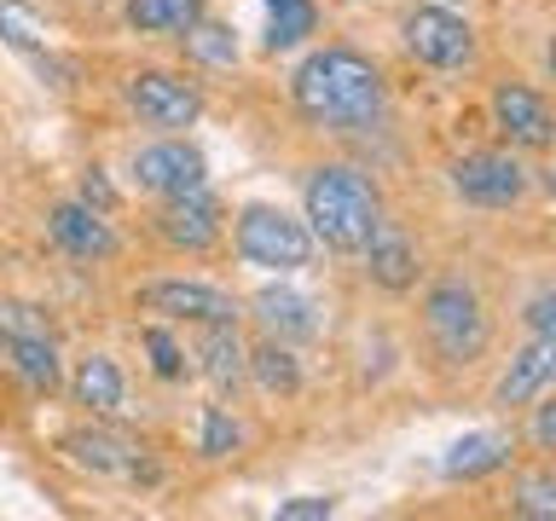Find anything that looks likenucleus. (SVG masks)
Instances as JSON below:
<instances>
[{
    "label": "nucleus",
    "instance_id": "f257e3e1",
    "mask_svg": "<svg viewBox=\"0 0 556 521\" xmlns=\"http://www.w3.org/2000/svg\"><path fill=\"white\" fill-rule=\"evenodd\" d=\"M290 99L307 122H319L330 134H359L377 128L389 111V81L382 69L354 47H319L295 64L290 76Z\"/></svg>",
    "mask_w": 556,
    "mask_h": 521
},
{
    "label": "nucleus",
    "instance_id": "f03ea898",
    "mask_svg": "<svg viewBox=\"0 0 556 521\" xmlns=\"http://www.w3.org/2000/svg\"><path fill=\"white\" fill-rule=\"evenodd\" d=\"M302 208H307L313 243H325V250H337V255H359L365 238H371L377 220H382L377 186L348 163H319L313 168L307 186H302Z\"/></svg>",
    "mask_w": 556,
    "mask_h": 521
},
{
    "label": "nucleus",
    "instance_id": "7ed1b4c3",
    "mask_svg": "<svg viewBox=\"0 0 556 521\" xmlns=\"http://www.w3.org/2000/svg\"><path fill=\"white\" fill-rule=\"evenodd\" d=\"M424 336H429V347L446 365H469V359L486 354L493 325H486L481 290L469 284V278L446 272V278H434V284H429V295H424Z\"/></svg>",
    "mask_w": 556,
    "mask_h": 521
},
{
    "label": "nucleus",
    "instance_id": "20e7f679",
    "mask_svg": "<svg viewBox=\"0 0 556 521\" xmlns=\"http://www.w3.org/2000/svg\"><path fill=\"white\" fill-rule=\"evenodd\" d=\"M232 243H238V255L250 260V267L261 272H302L307 260H313V232H307V220H295L285 215L278 203H243L238 208V226H232Z\"/></svg>",
    "mask_w": 556,
    "mask_h": 521
},
{
    "label": "nucleus",
    "instance_id": "39448f33",
    "mask_svg": "<svg viewBox=\"0 0 556 521\" xmlns=\"http://www.w3.org/2000/svg\"><path fill=\"white\" fill-rule=\"evenodd\" d=\"M400 35H406L412 59L429 64V69H464L476 59V29L446 7H412L400 17Z\"/></svg>",
    "mask_w": 556,
    "mask_h": 521
},
{
    "label": "nucleus",
    "instance_id": "423d86ee",
    "mask_svg": "<svg viewBox=\"0 0 556 521\" xmlns=\"http://www.w3.org/2000/svg\"><path fill=\"white\" fill-rule=\"evenodd\" d=\"M139 307L168 325H238V302L203 278H156L139 290Z\"/></svg>",
    "mask_w": 556,
    "mask_h": 521
},
{
    "label": "nucleus",
    "instance_id": "0eeeda50",
    "mask_svg": "<svg viewBox=\"0 0 556 521\" xmlns=\"http://www.w3.org/2000/svg\"><path fill=\"white\" fill-rule=\"evenodd\" d=\"M128 104L139 111L146 128H163V134L198 128V116H203L198 81L174 76V69H139V76H128Z\"/></svg>",
    "mask_w": 556,
    "mask_h": 521
},
{
    "label": "nucleus",
    "instance_id": "6e6552de",
    "mask_svg": "<svg viewBox=\"0 0 556 521\" xmlns=\"http://www.w3.org/2000/svg\"><path fill=\"white\" fill-rule=\"evenodd\" d=\"M528 168L516 163L510 151H469L452 163V191L476 208H516L528 198Z\"/></svg>",
    "mask_w": 556,
    "mask_h": 521
},
{
    "label": "nucleus",
    "instance_id": "1a4fd4ad",
    "mask_svg": "<svg viewBox=\"0 0 556 521\" xmlns=\"http://www.w3.org/2000/svg\"><path fill=\"white\" fill-rule=\"evenodd\" d=\"M134 186L151 191V198H180V191L208 186V163L186 139H156V145L134 151Z\"/></svg>",
    "mask_w": 556,
    "mask_h": 521
},
{
    "label": "nucleus",
    "instance_id": "9d476101",
    "mask_svg": "<svg viewBox=\"0 0 556 521\" xmlns=\"http://www.w3.org/2000/svg\"><path fill=\"white\" fill-rule=\"evenodd\" d=\"M156 232H163V243H174V250H186V255L215 250L220 232H226L215 191L198 186V191H180V198H163V208H156Z\"/></svg>",
    "mask_w": 556,
    "mask_h": 521
},
{
    "label": "nucleus",
    "instance_id": "9b49d317",
    "mask_svg": "<svg viewBox=\"0 0 556 521\" xmlns=\"http://www.w3.org/2000/svg\"><path fill=\"white\" fill-rule=\"evenodd\" d=\"M493 122H498V134L510 139V145H521V151H551V139H556L551 104L539 99L533 87H521V81H498L493 87Z\"/></svg>",
    "mask_w": 556,
    "mask_h": 521
},
{
    "label": "nucleus",
    "instance_id": "f8f14e48",
    "mask_svg": "<svg viewBox=\"0 0 556 521\" xmlns=\"http://www.w3.org/2000/svg\"><path fill=\"white\" fill-rule=\"evenodd\" d=\"M47 238L59 243L64 255H76V260H111L116 255V232H111V220L99 215V208H87V203H59L47 215Z\"/></svg>",
    "mask_w": 556,
    "mask_h": 521
},
{
    "label": "nucleus",
    "instance_id": "ddd939ff",
    "mask_svg": "<svg viewBox=\"0 0 556 521\" xmlns=\"http://www.w3.org/2000/svg\"><path fill=\"white\" fill-rule=\"evenodd\" d=\"M365 272H371V284L382 290H394V295H406L417 284V272H424V260H417V243L400 232L394 220H377V232L365 238Z\"/></svg>",
    "mask_w": 556,
    "mask_h": 521
},
{
    "label": "nucleus",
    "instance_id": "4468645a",
    "mask_svg": "<svg viewBox=\"0 0 556 521\" xmlns=\"http://www.w3.org/2000/svg\"><path fill=\"white\" fill-rule=\"evenodd\" d=\"M551 371H556V342L551 336H533L521 354L510 359V371L498 377V389H493V399L504 411H521L533 394H545V382H551Z\"/></svg>",
    "mask_w": 556,
    "mask_h": 521
},
{
    "label": "nucleus",
    "instance_id": "2eb2a0df",
    "mask_svg": "<svg viewBox=\"0 0 556 521\" xmlns=\"http://www.w3.org/2000/svg\"><path fill=\"white\" fill-rule=\"evenodd\" d=\"M255 319L267 325V336L278 342H307V336H319V313H313L307 295H295L285 284H267L255 295Z\"/></svg>",
    "mask_w": 556,
    "mask_h": 521
},
{
    "label": "nucleus",
    "instance_id": "dca6fc26",
    "mask_svg": "<svg viewBox=\"0 0 556 521\" xmlns=\"http://www.w3.org/2000/svg\"><path fill=\"white\" fill-rule=\"evenodd\" d=\"M64 452H70V463L93 469V475H139L134 441H122V434H111V429H76V434H64Z\"/></svg>",
    "mask_w": 556,
    "mask_h": 521
},
{
    "label": "nucleus",
    "instance_id": "f3484780",
    "mask_svg": "<svg viewBox=\"0 0 556 521\" xmlns=\"http://www.w3.org/2000/svg\"><path fill=\"white\" fill-rule=\"evenodd\" d=\"M198 354H203V377H208V389L215 394H232L243 377V342H238V325H203V342H198Z\"/></svg>",
    "mask_w": 556,
    "mask_h": 521
},
{
    "label": "nucleus",
    "instance_id": "a211bd4d",
    "mask_svg": "<svg viewBox=\"0 0 556 521\" xmlns=\"http://www.w3.org/2000/svg\"><path fill=\"white\" fill-rule=\"evenodd\" d=\"M510 463V441L504 434H493V429H481V434H464V441H452V452H446V475L452 481H481V475H498V469Z\"/></svg>",
    "mask_w": 556,
    "mask_h": 521
},
{
    "label": "nucleus",
    "instance_id": "6ab92c4d",
    "mask_svg": "<svg viewBox=\"0 0 556 521\" xmlns=\"http://www.w3.org/2000/svg\"><path fill=\"white\" fill-rule=\"evenodd\" d=\"M7 365H12L17 377H24V389H35V394H52V389H59V377H64V365H59V342H52L47 330L12 336Z\"/></svg>",
    "mask_w": 556,
    "mask_h": 521
},
{
    "label": "nucleus",
    "instance_id": "aec40b11",
    "mask_svg": "<svg viewBox=\"0 0 556 521\" xmlns=\"http://www.w3.org/2000/svg\"><path fill=\"white\" fill-rule=\"evenodd\" d=\"M70 389H76V406H87L93 417L122 411V371L111 354H87L76 365V377H70Z\"/></svg>",
    "mask_w": 556,
    "mask_h": 521
},
{
    "label": "nucleus",
    "instance_id": "412c9836",
    "mask_svg": "<svg viewBox=\"0 0 556 521\" xmlns=\"http://www.w3.org/2000/svg\"><path fill=\"white\" fill-rule=\"evenodd\" d=\"M203 12H208V0H128V7H122L128 29H139V35H180V29L198 24Z\"/></svg>",
    "mask_w": 556,
    "mask_h": 521
},
{
    "label": "nucleus",
    "instance_id": "4be33fe9",
    "mask_svg": "<svg viewBox=\"0 0 556 521\" xmlns=\"http://www.w3.org/2000/svg\"><path fill=\"white\" fill-rule=\"evenodd\" d=\"M243 371H250L267 394H295L302 389V365H295L290 342H278V336H267L261 347H243Z\"/></svg>",
    "mask_w": 556,
    "mask_h": 521
},
{
    "label": "nucleus",
    "instance_id": "5701e85b",
    "mask_svg": "<svg viewBox=\"0 0 556 521\" xmlns=\"http://www.w3.org/2000/svg\"><path fill=\"white\" fill-rule=\"evenodd\" d=\"M180 47H186V59L203 64V69H232L238 64V35L226 24H208V17H198L191 29H180Z\"/></svg>",
    "mask_w": 556,
    "mask_h": 521
},
{
    "label": "nucleus",
    "instance_id": "b1692460",
    "mask_svg": "<svg viewBox=\"0 0 556 521\" xmlns=\"http://www.w3.org/2000/svg\"><path fill=\"white\" fill-rule=\"evenodd\" d=\"M313 29H319V7L313 0H267V47L273 52L302 47Z\"/></svg>",
    "mask_w": 556,
    "mask_h": 521
},
{
    "label": "nucleus",
    "instance_id": "393cba45",
    "mask_svg": "<svg viewBox=\"0 0 556 521\" xmlns=\"http://www.w3.org/2000/svg\"><path fill=\"white\" fill-rule=\"evenodd\" d=\"M0 41L35 59V52H41V41H47V24L24 7V0H0Z\"/></svg>",
    "mask_w": 556,
    "mask_h": 521
},
{
    "label": "nucleus",
    "instance_id": "a878e982",
    "mask_svg": "<svg viewBox=\"0 0 556 521\" xmlns=\"http://www.w3.org/2000/svg\"><path fill=\"white\" fill-rule=\"evenodd\" d=\"M238 446H243L238 417L226 411V406H208L203 411V429H198V452H203V458H232Z\"/></svg>",
    "mask_w": 556,
    "mask_h": 521
},
{
    "label": "nucleus",
    "instance_id": "bb28decb",
    "mask_svg": "<svg viewBox=\"0 0 556 521\" xmlns=\"http://www.w3.org/2000/svg\"><path fill=\"white\" fill-rule=\"evenodd\" d=\"M510 510H516V516H533V521H551V516H556V481H551V475H528V481L516 486Z\"/></svg>",
    "mask_w": 556,
    "mask_h": 521
},
{
    "label": "nucleus",
    "instance_id": "cd10ccee",
    "mask_svg": "<svg viewBox=\"0 0 556 521\" xmlns=\"http://www.w3.org/2000/svg\"><path fill=\"white\" fill-rule=\"evenodd\" d=\"M146 354H151V371L163 377V382L186 377V354H180V342H174L163 325H151V330H146Z\"/></svg>",
    "mask_w": 556,
    "mask_h": 521
},
{
    "label": "nucleus",
    "instance_id": "c85d7f7f",
    "mask_svg": "<svg viewBox=\"0 0 556 521\" xmlns=\"http://www.w3.org/2000/svg\"><path fill=\"white\" fill-rule=\"evenodd\" d=\"M337 498H278V521H330Z\"/></svg>",
    "mask_w": 556,
    "mask_h": 521
},
{
    "label": "nucleus",
    "instance_id": "c756f323",
    "mask_svg": "<svg viewBox=\"0 0 556 521\" xmlns=\"http://www.w3.org/2000/svg\"><path fill=\"white\" fill-rule=\"evenodd\" d=\"M76 203L99 208V215H111V208H116V186L104 180V168H87V174H81V198H76Z\"/></svg>",
    "mask_w": 556,
    "mask_h": 521
},
{
    "label": "nucleus",
    "instance_id": "7c9ffc66",
    "mask_svg": "<svg viewBox=\"0 0 556 521\" xmlns=\"http://www.w3.org/2000/svg\"><path fill=\"white\" fill-rule=\"evenodd\" d=\"M528 406H533V446L551 452V446H556V406H551L545 394H533Z\"/></svg>",
    "mask_w": 556,
    "mask_h": 521
},
{
    "label": "nucleus",
    "instance_id": "2f4dec72",
    "mask_svg": "<svg viewBox=\"0 0 556 521\" xmlns=\"http://www.w3.org/2000/svg\"><path fill=\"white\" fill-rule=\"evenodd\" d=\"M528 325H533V336H551V330H556V295L551 290H539L528 302Z\"/></svg>",
    "mask_w": 556,
    "mask_h": 521
},
{
    "label": "nucleus",
    "instance_id": "473e14b6",
    "mask_svg": "<svg viewBox=\"0 0 556 521\" xmlns=\"http://www.w3.org/2000/svg\"><path fill=\"white\" fill-rule=\"evenodd\" d=\"M12 354V330H7V319H0V359Z\"/></svg>",
    "mask_w": 556,
    "mask_h": 521
}]
</instances>
